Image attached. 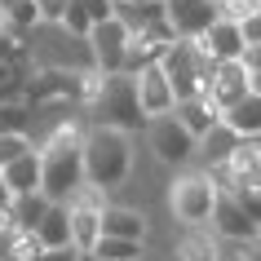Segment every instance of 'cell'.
Listing matches in <instances>:
<instances>
[{
  "label": "cell",
  "mask_w": 261,
  "mask_h": 261,
  "mask_svg": "<svg viewBox=\"0 0 261 261\" xmlns=\"http://www.w3.org/2000/svg\"><path fill=\"white\" fill-rule=\"evenodd\" d=\"M36 151H40V195L49 204H71L84 186V128L58 124Z\"/></svg>",
  "instance_id": "cell-1"
},
{
  "label": "cell",
  "mask_w": 261,
  "mask_h": 261,
  "mask_svg": "<svg viewBox=\"0 0 261 261\" xmlns=\"http://www.w3.org/2000/svg\"><path fill=\"white\" fill-rule=\"evenodd\" d=\"M133 173V138L120 128H84V186L93 191H115Z\"/></svg>",
  "instance_id": "cell-2"
},
{
  "label": "cell",
  "mask_w": 261,
  "mask_h": 261,
  "mask_svg": "<svg viewBox=\"0 0 261 261\" xmlns=\"http://www.w3.org/2000/svg\"><path fill=\"white\" fill-rule=\"evenodd\" d=\"M89 115H93L97 128H120V133H138L142 124H146V115H142L138 107V84H133V75H102L93 89V97H89Z\"/></svg>",
  "instance_id": "cell-3"
},
{
  "label": "cell",
  "mask_w": 261,
  "mask_h": 261,
  "mask_svg": "<svg viewBox=\"0 0 261 261\" xmlns=\"http://www.w3.org/2000/svg\"><path fill=\"white\" fill-rule=\"evenodd\" d=\"M168 208H173V217L186 226V230H199L213 221V208H217V186L208 177L204 168H186L173 177L168 186Z\"/></svg>",
  "instance_id": "cell-4"
},
{
  "label": "cell",
  "mask_w": 261,
  "mask_h": 261,
  "mask_svg": "<svg viewBox=\"0 0 261 261\" xmlns=\"http://www.w3.org/2000/svg\"><path fill=\"white\" fill-rule=\"evenodd\" d=\"M160 71H164V80L173 84V93L177 102H191V97H204L208 80H213V62L199 54V44L191 40H173L160 58Z\"/></svg>",
  "instance_id": "cell-5"
},
{
  "label": "cell",
  "mask_w": 261,
  "mask_h": 261,
  "mask_svg": "<svg viewBox=\"0 0 261 261\" xmlns=\"http://www.w3.org/2000/svg\"><path fill=\"white\" fill-rule=\"evenodd\" d=\"M102 213H107L102 191L80 186V191H75V199L67 204V217H71V248H75V252H93V248H97V239H102Z\"/></svg>",
  "instance_id": "cell-6"
},
{
  "label": "cell",
  "mask_w": 261,
  "mask_h": 261,
  "mask_svg": "<svg viewBox=\"0 0 261 261\" xmlns=\"http://www.w3.org/2000/svg\"><path fill=\"white\" fill-rule=\"evenodd\" d=\"M146 142H151L155 160H160V164H168V168H186V164L195 160V151H199V142H195L191 133L173 120V115L146 124Z\"/></svg>",
  "instance_id": "cell-7"
},
{
  "label": "cell",
  "mask_w": 261,
  "mask_h": 261,
  "mask_svg": "<svg viewBox=\"0 0 261 261\" xmlns=\"http://www.w3.org/2000/svg\"><path fill=\"white\" fill-rule=\"evenodd\" d=\"M128 40H133V31L124 27L120 18H107V22H97V27L89 31V54H93L97 75H120V71H124Z\"/></svg>",
  "instance_id": "cell-8"
},
{
  "label": "cell",
  "mask_w": 261,
  "mask_h": 261,
  "mask_svg": "<svg viewBox=\"0 0 261 261\" xmlns=\"http://www.w3.org/2000/svg\"><path fill=\"white\" fill-rule=\"evenodd\" d=\"M164 22L173 40H199L213 22H217V5L213 0H164Z\"/></svg>",
  "instance_id": "cell-9"
},
{
  "label": "cell",
  "mask_w": 261,
  "mask_h": 261,
  "mask_svg": "<svg viewBox=\"0 0 261 261\" xmlns=\"http://www.w3.org/2000/svg\"><path fill=\"white\" fill-rule=\"evenodd\" d=\"M133 84H138V107H142V115H146V124H151V120H164V115H173V107H177V93H173V84L164 80L160 62H155V67H142L138 75H133Z\"/></svg>",
  "instance_id": "cell-10"
},
{
  "label": "cell",
  "mask_w": 261,
  "mask_h": 261,
  "mask_svg": "<svg viewBox=\"0 0 261 261\" xmlns=\"http://www.w3.org/2000/svg\"><path fill=\"white\" fill-rule=\"evenodd\" d=\"M208 226H213L217 239L239 244V248H244V244H257V234H261V226L234 204V195H221V191H217V208H213V221H208Z\"/></svg>",
  "instance_id": "cell-11"
},
{
  "label": "cell",
  "mask_w": 261,
  "mask_h": 261,
  "mask_svg": "<svg viewBox=\"0 0 261 261\" xmlns=\"http://www.w3.org/2000/svg\"><path fill=\"white\" fill-rule=\"evenodd\" d=\"M252 89H248V71L244 62H221V67H213V80H208L204 97L213 102L217 111H230L239 97H248Z\"/></svg>",
  "instance_id": "cell-12"
},
{
  "label": "cell",
  "mask_w": 261,
  "mask_h": 261,
  "mask_svg": "<svg viewBox=\"0 0 261 261\" xmlns=\"http://www.w3.org/2000/svg\"><path fill=\"white\" fill-rule=\"evenodd\" d=\"M195 44H199V54H204L213 67H221V62H244V36H239L234 22H221L217 18Z\"/></svg>",
  "instance_id": "cell-13"
},
{
  "label": "cell",
  "mask_w": 261,
  "mask_h": 261,
  "mask_svg": "<svg viewBox=\"0 0 261 261\" xmlns=\"http://www.w3.org/2000/svg\"><path fill=\"white\" fill-rule=\"evenodd\" d=\"M107 18H115V0H71L67 14H62V27H67L71 36L89 40V31H93L97 22H107Z\"/></svg>",
  "instance_id": "cell-14"
},
{
  "label": "cell",
  "mask_w": 261,
  "mask_h": 261,
  "mask_svg": "<svg viewBox=\"0 0 261 261\" xmlns=\"http://www.w3.org/2000/svg\"><path fill=\"white\" fill-rule=\"evenodd\" d=\"M173 120H177L181 128H186V133L199 142L204 133H213V128L221 124V111L213 107L208 97H191V102H177V107H173Z\"/></svg>",
  "instance_id": "cell-15"
},
{
  "label": "cell",
  "mask_w": 261,
  "mask_h": 261,
  "mask_svg": "<svg viewBox=\"0 0 261 261\" xmlns=\"http://www.w3.org/2000/svg\"><path fill=\"white\" fill-rule=\"evenodd\" d=\"M102 234L107 239H133V244H142L146 239V217H142L138 208L107 204V213H102Z\"/></svg>",
  "instance_id": "cell-16"
},
{
  "label": "cell",
  "mask_w": 261,
  "mask_h": 261,
  "mask_svg": "<svg viewBox=\"0 0 261 261\" xmlns=\"http://www.w3.org/2000/svg\"><path fill=\"white\" fill-rule=\"evenodd\" d=\"M221 124H226L239 142L261 138V93H248V97H239L230 111H221Z\"/></svg>",
  "instance_id": "cell-17"
},
{
  "label": "cell",
  "mask_w": 261,
  "mask_h": 261,
  "mask_svg": "<svg viewBox=\"0 0 261 261\" xmlns=\"http://www.w3.org/2000/svg\"><path fill=\"white\" fill-rule=\"evenodd\" d=\"M234 146H239V138H234L226 124H217L213 133H204L199 138V151H195V160H204V173H213V168H226L230 164V155H234Z\"/></svg>",
  "instance_id": "cell-18"
},
{
  "label": "cell",
  "mask_w": 261,
  "mask_h": 261,
  "mask_svg": "<svg viewBox=\"0 0 261 261\" xmlns=\"http://www.w3.org/2000/svg\"><path fill=\"white\" fill-rule=\"evenodd\" d=\"M49 208H54V204H49L40 191H36V195H14V204H9V213H5V226L36 234V226L44 221V213H49Z\"/></svg>",
  "instance_id": "cell-19"
},
{
  "label": "cell",
  "mask_w": 261,
  "mask_h": 261,
  "mask_svg": "<svg viewBox=\"0 0 261 261\" xmlns=\"http://www.w3.org/2000/svg\"><path fill=\"white\" fill-rule=\"evenodd\" d=\"M0 177H5V186H9L14 195H36V191H40V151L22 155V160L9 164Z\"/></svg>",
  "instance_id": "cell-20"
},
{
  "label": "cell",
  "mask_w": 261,
  "mask_h": 261,
  "mask_svg": "<svg viewBox=\"0 0 261 261\" xmlns=\"http://www.w3.org/2000/svg\"><path fill=\"white\" fill-rule=\"evenodd\" d=\"M44 248L36 234L14 230V226H0V261H36Z\"/></svg>",
  "instance_id": "cell-21"
},
{
  "label": "cell",
  "mask_w": 261,
  "mask_h": 261,
  "mask_svg": "<svg viewBox=\"0 0 261 261\" xmlns=\"http://www.w3.org/2000/svg\"><path fill=\"white\" fill-rule=\"evenodd\" d=\"M36 239L40 248H71V217H67V204H54L44 213V221L36 226Z\"/></svg>",
  "instance_id": "cell-22"
},
{
  "label": "cell",
  "mask_w": 261,
  "mask_h": 261,
  "mask_svg": "<svg viewBox=\"0 0 261 261\" xmlns=\"http://www.w3.org/2000/svg\"><path fill=\"white\" fill-rule=\"evenodd\" d=\"M181 261H226V257H221L217 234H204V226H199V230H186V239H181Z\"/></svg>",
  "instance_id": "cell-23"
},
{
  "label": "cell",
  "mask_w": 261,
  "mask_h": 261,
  "mask_svg": "<svg viewBox=\"0 0 261 261\" xmlns=\"http://www.w3.org/2000/svg\"><path fill=\"white\" fill-rule=\"evenodd\" d=\"M93 257L97 261H142V244H133V239H97L93 248Z\"/></svg>",
  "instance_id": "cell-24"
},
{
  "label": "cell",
  "mask_w": 261,
  "mask_h": 261,
  "mask_svg": "<svg viewBox=\"0 0 261 261\" xmlns=\"http://www.w3.org/2000/svg\"><path fill=\"white\" fill-rule=\"evenodd\" d=\"M31 151H36V142L27 133H0V173L9 164H18L22 155H31Z\"/></svg>",
  "instance_id": "cell-25"
},
{
  "label": "cell",
  "mask_w": 261,
  "mask_h": 261,
  "mask_svg": "<svg viewBox=\"0 0 261 261\" xmlns=\"http://www.w3.org/2000/svg\"><path fill=\"white\" fill-rule=\"evenodd\" d=\"M252 14H261V0H221L217 5V18L221 22H234V27L248 22Z\"/></svg>",
  "instance_id": "cell-26"
},
{
  "label": "cell",
  "mask_w": 261,
  "mask_h": 261,
  "mask_svg": "<svg viewBox=\"0 0 261 261\" xmlns=\"http://www.w3.org/2000/svg\"><path fill=\"white\" fill-rule=\"evenodd\" d=\"M244 71H248V89H252V93H261V44L244 49Z\"/></svg>",
  "instance_id": "cell-27"
},
{
  "label": "cell",
  "mask_w": 261,
  "mask_h": 261,
  "mask_svg": "<svg viewBox=\"0 0 261 261\" xmlns=\"http://www.w3.org/2000/svg\"><path fill=\"white\" fill-rule=\"evenodd\" d=\"M36 5V14H40V22H62V14H67L71 0H31Z\"/></svg>",
  "instance_id": "cell-28"
},
{
  "label": "cell",
  "mask_w": 261,
  "mask_h": 261,
  "mask_svg": "<svg viewBox=\"0 0 261 261\" xmlns=\"http://www.w3.org/2000/svg\"><path fill=\"white\" fill-rule=\"evenodd\" d=\"M239 36H244V49L261 44V14H252L248 22H239Z\"/></svg>",
  "instance_id": "cell-29"
},
{
  "label": "cell",
  "mask_w": 261,
  "mask_h": 261,
  "mask_svg": "<svg viewBox=\"0 0 261 261\" xmlns=\"http://www.w3.org/2000/svg\"><path fill=\"white\" fill-rule=\"evenodd\" d=\"M36 261H80V252L75 248H44Z\"/></svg>",
  "instance_id": "cell-30"
},
{
  "label": "cell",
  "mask_w": 261,
  "mask_h": 261,
  "mask_svg": "<svg viewBox=\"0 0 261 261\" xmlns=\"http://www.w3.org/2000/svg\"><path fill=\"white\" fill-rule=\"evenodd\" d=\"M9 204H14V191H9L5 177H0V221H5V213H9Z\"/></svg>",
  "instance_id": "cell-31"
},
{
  "label": "cell",
  "mask_w": 261,
  "mask_h": 261,
  "mask_svg": "<svg viewBox=\"0 0 261 261\" xmlns=\"http://www.w3.org/2000/svg\"><path fill=\"white\" fill-rule=\"evenodd\" d=\"M239 261H261V248L257 244H244V248H239Z\"/></svg>",
  "instance_id": "cell-32"
},
{
  "label": "cell",
  "mask_w": 261,
  "mask_h": 261,
  "mask_svg": "<svg viewBox=\"0 0 261 261\" xmlns=\"http://www.w3.org/2000/svg\"><path fill=\"white\" fill-rule=\"evenodd\" d=\"M18 5H27V0H0V18H9L18 9Z\"/></svg>",
  "instance_id": "cell-33"
},
{
  "label": "cell",
  "mask_w": 261,
  "mask_h": 261,
  "mask_svg": "<svg viewBox=\"0 0 261 261\" xmlns=\"http://www.w3.org/2000/svg\"><path fill=\"white\" fill-rule=\"evenodd\" d=\"M80 261H97V257H93V252H80Z\"/></svg>",
  "instance_id": "cell-34"
},
{
  "label": "cell",
  "mask_w": 261,
  "mask_h": 261,
  "mask_svg": "<svg viewBox=\"0 0 261 261\" xmlns=\"http://www.w3.org/2000/svg\"><path fill=\"white\" fill-rule=\"evenodd\" d=\"M257 248H261V234H257Z\"/></svg>",
  "instance_id": "cell-35"
},
{
  "label": "cell",
  "mask_w": 261,
  "mask_h": 261,
  "mask_svg": "<svg viewBox=\"0 0 261 261\" xmlns=\"http://www.w3.org/2000/svg\"><path fill=\"white\" fill-rule=\"evenodd\" d=\"M226 261H239V257H226Z\"/></svg>",
  "instance_id": "cell-36"
},
{
  "label": "cell",
  "mask_w": 261,
  "mask_h": 261,
  "mask_svg": "<svg viewBox=\"0 0 261 261\" xmlns=\"http://www.w3.org/2000/svg\"><path fill=\"white\" fill-rule=\"evenodd\" d=\"M213 5H221V0H213Z\"/></svg>",
  "instance_id": "cell-37"
},
{
  "label": "cell",
  "mask_w": 261,
  "mask_h": 261,
  "mask_svg": "<svg viewBox=\"0 0 261 261\" xmlns=\"http://www.w3.org/2000/svg\"><path fill=\"white\" fill-rule=\"evenodd\" d=\"M0 226H5V221H0Z\"/></svg>",
  "instance_id": "cell-38"
}]
</instances>
